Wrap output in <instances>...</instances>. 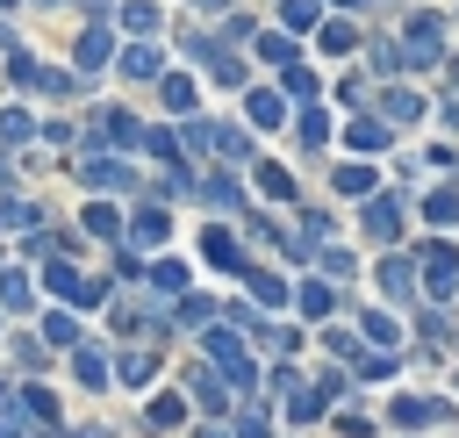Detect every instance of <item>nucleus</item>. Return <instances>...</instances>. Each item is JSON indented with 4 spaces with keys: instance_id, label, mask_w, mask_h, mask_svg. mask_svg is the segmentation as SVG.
Returning <instances> with one entry per match:
<instances>
[{
    "instance_id": "7",
    "label": "nucleus",
    "mask_w": 459,
    "mask_h": 438,
    "mask_svg": "<svg viewBox=\"0 0 459 438\" xmlns=\"http://www.w3.org/2000/svg\"><path fill=\"white\" fill-rule=\"evenodd\" d=\"M201 258L222 266V273H244V251L230 244V230H201Z\"/></svg>"
},
{
    "instance_id": "19",
    "label": "nucleus",
    "mask_w": 459,
    "mask_h": 438,
    "mask_svg": "<svg viewBox=\"0 0 459 438\" xmlns=\"http://www.w3.org/2000/svg\"><path fill=\"white\" fill-rule=\"evenodd\" d=\"M0 302H7V309H29V302H36L29 273H0Z\"/></svg>"
},
{
    "instance_id": "14",
    "label": "nucleus",
    "mask_w": 459,
    "mask_h": 438,
    "mask_svg": "<svg viewBox=\"0 0 459 438\" xmlns=\"http://www.w3.org/2000/svg\"><path fill=\"white\" fill-rule=\"evenodd\" d=\"M380 287H387L394 302H409V294H416V273H409V258H387V266H380Z\"/></svg>"
},
{
    "instance_id": "17",
    "label": "nucleus",
    "mask_w": 459,
    "mask_h": 438,
    "mask_svg": "<svg viewBox=\"0 0 459 438\" xmlns=\"http://www.w3.org/2000/svg\"><path fill=\"white\" fill-rule=\"evenodd\" d=\"M423 215H430L437 230H452V223H459V194H452V187H437V194L423 201Z\"/></svg>"
},
{
    "instance_id": "4",
    "label": "nucleus",
    "mask_w": 459,
    "mask_h": 438,
    "mask_svg": "<svg viewBox=\"0 0 459 438\" xmlns=\"http://www.w3.org/2000/svg\"><path fill=\"white\" fill-rule=\"evenodd\" d=\"M208 352H215V366H230L237 381H251V359H244V345H237V330H230V323H215V330H208Z\"/></svg>"
},
{
    "instance_id": "41",
    "label": "nucleus",
    "mask_w": 459,
    "mask_h": 438,
    "mask_svg": "<svg viewBox=\"0 0 459 438\" xmlns=\"http://www.w3.org/2000/svg\"><path fill=\"white\" fill-rule=\"evenodd\" d=\"M0 7H7V0H0Z\"/></svg>"
},
{
    "instance_id": "8",
    "label": "nucleus",
    "mask_w": 459,
    "mask_h": 438,
    "mask_svg": "<svg viewBox=\"0 0 459 438\" xmlns=\"http://www.w3.org/2000/svg\"><path fill=\"white\" fill-rule=\"evenodd\" d=\"M380 108H387V115H380L387 129H394V122H416V115H423V101H416L409 86H387V93H380Z\"/></svg>"
},
{
    "instance_id": "15",
    "label": "nucleus",
    "mask_w": 459,
    "mask_h": 438,
    "mask_svg": "<svg viewBox=\"0 0 459 438\" xmlns=\"http://www.w3.org/2000/svg\"><path fill=\"white\" fill-rule=\"evenodd\" d=\"M158 101H165L172 115H186V108H194V79H179V72H172V79H158Z\"/></svg>"
},
{
    "instance_id": "23",
    "label": "nucleus",
    "mask_w": 459,
    "mask_h": 438,
    "mask_svg": "<svg viewBox=\"0 0 459 438\" xmlns=\"http://www.w3.org/2000/svg\"><path fill=\"white\" fill-rule=\"evenodd\" d=\"M179 416H186V402H179V395H158V402H151V431H172Z\"/></svg>"
},
{
    "instance_id": "1",
    "label": "nucleus",
    "mask_w": 459,
    "mask_h": 438,
    "mask_svg": "<svg viewBox=\"0 0 459 438\" xmlns=\"http://www.w3.org/2000/svg\"><path fill=\"white\" fill-rule=\"evenodd\" d=\"M43 280H50V294H57V302H72V309H100V302H108V287H100V280H86V273H72L65 258H50V266H43Z\"/></svg>"
},
{
    "instance_id": "30",
    "label": "nucleus",
    "mask_w": 459,
    "mask_h": 438,
    "mask_svg": "<svg viewBox=\"0 0 459 438\" xmlns=\"http://www.w3.org/2000/svg\"><path fill=\"white\" fill-rule=\"evenodd\" d=\"M43 337H50V345H79V323L57 309V316H43Z\"/></svg>"
},
{
    "instance_id": "34",
    "label": "nucleus",
    "mask_w": 459,
    "mask_h": 438,
    "mask_svg": "<svg viewBox=\"0 0 459 438\" xmlns=\"http://www.w3.org/2000/svg\"><path fill=\"white\" fill-rule=\"evenodd\" d=\"M280 14H287V29H316V0H280Z\"/></svg>"
},
{
    "instance_id": "26",
    "label": "nucleus",
    "mask_w": 459,
    "mask_h": 438,
    "mask_svg": "<svg viewBox=\"0 0 459 438\" xmlns=\"http://www.w3.org/2000/svg\"><path fill=\"white\" fill-rule=\"evenodd\" d=\"M323 136H330V115H323V108H316V101H308V115H301V144H308V151H316V144H323Z\"/></svg>"
},
{
    "instance_id": "25",
    "label": "nucleus",
    "mask_w": 459,
    "mask_h": 438,
    "mask_svg": "<svg viewBox=\"0 0 459 438\" xmlns=\"http://www.w3.org/2000/svg\"><path fill=\"white\" fill-rule=\"evenodd\" d=\"M258 57H265V65H280V72H287V65H294V43H287V36H258Z\"/></svg>"
},
{
    "instance_id": "21",
    "label": "nucleus",
    "mask_w": 459,
    "mask_h": 438,
    "mask_svg": "<svg viewBox=\"0 0 459 438\" xmlns=\"http://www.w3.org/2000/svg\"><path fill=\"white\" fill-rule=\"evenodd\" d=\"M29 136H36V122H29L22 108H7V115H0V144H29Z\"/></svg>"
},
{
    "instance_id": "28",
    "label": "nucleus",
    "mask_w": 459,
    "mask_h": 438,
    "mask_svg": "<svg viewBox=\"0 0 459 438\" xmlns=\"http://www.w3.org/2000/svg\"><path fill=\"white\" fill-rule=\"evenodd\" d=\"M337 187L344 194H373V165H337Z\"/></svg>"
},
{
    "instance_id": "10",
    "label": "nucleus",
    "mask_w": 459,
    "mask_h": 438,
    "mask_svg": "<svg viewBox=\"0 0 459 438\" xmlns=\"http://www.w3.org/2000/svg\"><path fill=\"white\" fill-rule=\"evenodd\" d=\"M122 72H129V79H158V72H165V57H158L151 43H129V50H122Z\"/></svg>"
},
{
    "instance_id": "6",
    "label": "nucleus",
    "mask_w": 459,
    "mask_h": 438,
    "mask_svg": "<svg viewBox=\"0 0 459 438\" xmlns=\"http://www.w3.org/2000/svg\"><path fill=\"white\" fill-rule=\"evenodd\" d=\"M244 115H251L258 129H280V115H287V101H280L273 86H251V93H244Z\"/></svg>"
},
{
    "instance_id": "38",
    "label": "nucleus",
    "mask_w": 459,
    "mask_h": 438,
    "mask_svg": "<svg viewBox=\"0 0 459 438\" xmlns=\"http://www.w3.org/2000/svg\"><path fill=\"white\" fill-rule=\"evenodd\" d=\"M208 72H215V79H222V86H244V57H215V65H208Z\"/></svg>"
},
{
    "instance_id": "5",
    "label": "nucleus",
    "mask_w": 459,
    "mask_h": 438,
    "mask_svg": "<svg viewBox=\"0 0 459 438\" xmlns=\"http://www.w3.org/2000/svg\"><path fill=\"white\" fill-rule=\"evenodd\" d=\"M79 172H86L93 187H108V194H115V187H129V165H122V158H108V151H86V158H79Z\"/></svg>"
},
{
    "instance_id": "22",
    "label": "nucleus",
    "mask_w": 459,
    "mask_h": 438,
    "mask_svg": "<svg viewBox=\"0 0 459 438\" xmlns=\"http://www.w3.org/2000/svg\"><path fill=\"white\" fill-rule=\"evenodd\" d=\"M86 230H93V237H115V230H122V215H115L108 201H86Z\"/></svg>"
},
{
    "instance_id": "33",
    "label": "nucleus",
    "mask_w": 459,
    "mask_h": 438,
    "mask_svg": "<svg viewBox=\"0 0 459 438\" xmlns=\"http://www.w3.org/2000/svg\"><path fill=\"white\" fill-rule=\"evenodd\" d=\"M122 381L143 388V381H151V352H122Z\"/></svg>"
},
{
    "instance_id": "27",
    "label": "nucleus",
    "mask_w": 459,
    "mask_h": 438,
    "mask_svg": "<svg viewBox=\"0 0 459 438\" xmlns=\"http://www.w3.org/2000/svg\"><path fill=\"white\" fill-rule=\"evenodd\" d=\"M258 187H265V194H273V201H294V180H287V172H280V165H258Z\"/></svg>"
},
{
    "instance_id": "3",
    "label": "nucleus",
    "mask_w": 459,
    "mask_h": 438,
    "mask_svg": "<svg viewBox=\"0 0 459 438\" xmlns=\"http://www.w3.org/2000/svg\"><path fill=\"white\" fill-rule=\"evenodd\" d=\"M423 280H430V294H452L459 287V251L452 244H423Z\"/></svg>"
},
{
    "instance_id": "40",
    "label": "nucleus",
    "mask_w": 459,
    "mask_h": 438,
    "mask_svg": "<svg viewBox=\"0 0 459 438\" xmlns=\"http://www.w3.org/2000/svg\"><path fill=\"white\" fill-rule=\"evenodd\" d=\"M337 7H366V0H337Z\"/></svg>"
},
{
    "instance_id": "11",
    "label": "nucleus",
    "mask_w": 459,
    "mask_h": 438,
    "mask_svg": "<svg viewBox=\"0 0 459 438\" xmlns=\"http://www.w3.org/2000/svg\"><path fill=\"white\" fill-rule=\"evenodd\" d=\"M72 57H79V72H100V65H108V29H86Z\"/></svg>"
},
{
    "instance_id": "31",
    "label": "nucleus",
    "mask_w": 459,
    "mask_h": 438,
    "mask_svg": "<svg viewBox=\"0 0 459 438\" xmlns=\"http://www.w3.org/2000/svg\"><path fill=\"white\" fill-rule=\"evenodd\" d=\"M72 373H79L86 388H100V381H108V359H100V352H79V359H72Z\"/></svg>"
},
{
    "instance_id": "16",
    "label": "nucleus",
    "mask_w": 459,
    "mask_h": 438,
    "mask_svg": "<svg viewBox=\"0 0 459 438\" xmlns=\"http://www.w3.org/2000/svg\"><path fill=\"white\" fill-rule=\"evenodd\" d=\"M100 136L108 144H143V122L136 115H100Z\"/></svg>"
},
{
    "instance_id": "32",
    "label": "nucleus",
    "mask_w": 459,
    "mask_h": 438,
    "mask_svg": "<svg viewBox=\"0 0 459 438\" xmlns=\"http://www.w3.org/2000/svg\"><path fill=\"white\" fill-rule=\"evenodd\" d=\"M143 151H151V158H165V165L179 158V144H172V129H143Z\"/></svg>"
},
{
    "instance_id": "12",
    "label": "nucleus",
    "mask_w": 459,
    "mask_h": 438,
    "mask_svg": "<svg viewBox=\"0 0 459 438\" xmlns=\"http://www.w3.org/2000/svg\"><path fill=\"white\" fill-rule=\"evenodd\" d=\"M344 144H351V151H380V144H387V122H373V115H359V122L344 129Z\"/></svg>"
},
{
    "instance_id": "20",
    "label": "nucleus",
    "mask_w": 459,
    "mask_h": 438,
    "mask_svg": "<svg viewBox=\"0 0 459 438\" xmlns=\"http://www.w3.org/2000/svg\"><path fill=\"white\" fill-rule=\"evenodd\" d=\"M122 29H129V36H151V29H158V7H151V0L122 7Z\"/></svg>"
},
{
    "instance_id": "36",
    "label": "nucleus",
    "mask_w": 459,
    "mask_h": 438,
    "mask_svg": "<svg viewBox=\"0 0 459 438\" xmlns=\"http://www.w3.org/2000/svg\"><path fill=\"white\" fill-rule=\"evenodd\" d=\"M287 93H301V101H316V72H308V65H287Z\"/></svg>"
},
{
    "instance_id": "2",
    "label": "nucleus",
    "mask_w": 459,
    "mask_h": 438,
    "mask_svg": "<svg viewBox=\"0 0 459 438\" xmlns=\"http://www.w3.org/2000/svg\"><path fill=\"white\" fill-rule=\"evenodd\" d=\"M359 223H366L373 244H394V237H402V201H394V194H366V215H359Z\"/></svg>"
},
{
    "instance_id": "29",
    "label": "nucleus",
    "mask_w": 459,
    "mask_h": 438,
    "mask_svg": "<svg viewBox=\"0 0 459 438\" xmlns=\"http://www.w3.org/2000/svg\"><path fill=\"white\" fill-rule=\"evenodd\" d=\"M316 266H323L330 280H351V251H337V244H323V251H316Z\"/></svg>"
},
{
    "instance_id": "9",
    "label": "nucleus",
    "mask_w": 459,
    "mask_h": 438,
    "mask_svg": "<svg viewBox=\"0 0 459 438\" xmlns=\"http://www.w3.org/2000/svg\"><path fill=\"white\" fill-rule=\"evenodd\" d=\"M186 395H194L201 409H222V402H230V388H222V381H215L208 366H194V373H186Z\"/></svg>"
},
{
    "instance_id": "35",
    "label": "nucleus",
    "mask_w": 459,
    "mask_h": 438,
    "mask_svg": "<svg viewBox=\"0 0 459 438\" xmlns=\"http://www.w3.org/2000/svg\"><path fill=\"white\" fill-rule=\"evenodd\" d=\"M237 438H273V416H265V409H244V416H237Z\"/></svg>"
},
{
    "instance_id": "39",
    "label": "nucleus",
    "mask_w": 459,
    "mask_h": 438,
    "mask_svg": "<svg viewBox=\"0 0 459 438\" xmlns=\"http://www.w3.org/2000/svg\"><path fill=\"white\" fill-rule=\"evenodd\" d=\"M301 309H308V316H330V287L308 280V287H301Z\"/></svg>"
},
{
    "instance_id": "37",
    "label": "nucleus",
    "mask_w": 459,
    "mask_h": 438,
    "mask_svg": "<svg viewBox=\"0 0 459 438\" xmlns=\"http://www.w3.org/2000/svg\"><path fill=\"white\" fill-rule=\"evenodd\" d=\"M366 337H373V345H380V352H387V345H394V337H402V330H394V323H387V316H373V309H366Z\"/></svg>"
},
{
    "instance_id": "18",
    "label": "nucleus",
    "mask_w": 459,
    "mask_h": 438,
    "mask_svg": "<svg viewBox=\"0 0 459 438\" xmlns=\"http://www.w3.org/2000/svg\"><path fill=\"white\" fill-rule=\"evenodd\" d=\"M151 294H186V266L158 258V266H151Z\"/></svg>"
},
{
    "instance_id": "13",
    "label": "nucleus",
    "mask_w": 459,
    "mask_h": 438,
    "mask_svg": "<svg viewBox=\"0 0 459 438\" xmlns=\"http://www.w3.org/2000/svg\"><path fill=\"white\" fill-rule=\"evenodd\" d=\"M165 230H172V215L151 201V208H136V244H165Z\"/></svg>"
},
{
    "instance_id": "24",
    "label": "nucleus",
    "mask_w": 459,
    "mask_h": 438,
    "mask_svg": "<svg viewBox=\"0 0 459 438\" xmlns=\"http://www.w3.org/2000/svg\"><path fill=\"white\" fill-rule=\"evenodd\" d=\"M430 416H445V409H437V402H423V395L394 402V424H430Z\"/></svg>"
}]
</instances>
